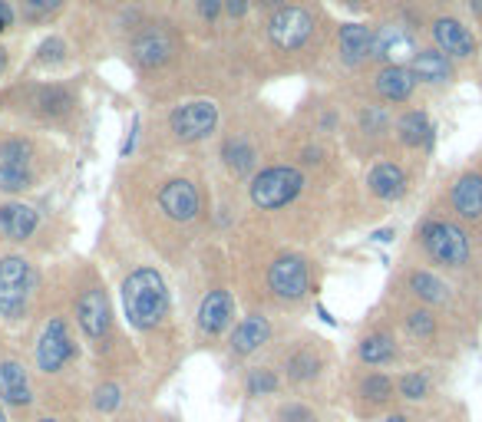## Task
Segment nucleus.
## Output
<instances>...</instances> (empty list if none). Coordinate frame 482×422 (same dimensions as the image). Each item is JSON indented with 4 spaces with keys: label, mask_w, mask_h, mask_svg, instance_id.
<instances>
[{
    "label": "nucleus",
    "mask_w": 482,
    "mask_h": 422,
    "mask_svg": "<svg viewBox=\"0 0 482 422\" xmlns=\"http://www.w3.org/2000/svg\"><path fill=\"white\" fill-rule=\"evenodd\" d=\"M122 307L136 330H155L169 317V287L155 268H136L122 281Z\"/></svg>",
    "instance_id": "nucleus-1"
},
{
    "label": "nucleus",
    "mask_w": 482,
    "mask_h": 422,
    "mask_svg": "<svg viewBox=\"0 0 482 422\" xmlns=\"http://www.w3.org/2000/svg\"><path fill=\"white\" fill-rule=\"evenodd\" d=\"M30 261H23L21 254L0 258V320L21 324L27 317V307H30Z\"/></svg>",
    "instance_id": "nucleus-2"
},
{
    "label": "nucleus",
    "mask_w": 482,
    "mask_h": 422,
    "mask_svg": "<svg viewBox=\"0 0 482 422\" xmlns=\"http://www.w3.org/2000/svg\"><path fill=\"white\" fill-rule=\"evenodd\" d=\"M301 188H304V175L295 165H271L252 178V202L262 211H274L291 205L301 195Z\"/></svg>",
    "instance_id": "nucleus-3"
},
{
    "label": "nucleus",
    "mask_w": 482,
    "mask_h": 422,
    "mask_svg": "<svg viewBox=\"0 0 482 422\" xmlns=\"http://www.w3.org/2000/svg\"><path fill=\"white\" fill-rule=\"evenodd\" d=\"M37 369L46 373V376H54L60 373L63 367L73 363L77 357V340L70 334V327H66L63 317H50L46 327L40 330V340H37Z\"/></svg>",
    "instance_id": "nucleus-4"
},
{
    "label": "nucleus",
    "mask_w": 482,
    "mask_h": 422,
    "mask_svg": "<svg viewBox=\"0 0 482 422\" xmlns=\"http://www.w3.org/2000/svg\"><path fill=\"white\" fill-rule=\"evenodd\" d=\"M423 248L429 251V258L446 264V268H462L470 261V238L466 231L450 221H429L423 225Z\"/></svg>",
    "instance_id": "nucleus-5"
},
{
    "label": "nucleus",
    "mask_w": 482,
    "mask_h": 422,
    "mask_svg": "<svg viewBox=\"0 0 482 422\" xmlns=\"http://www.w3.org/2000/svg\"><path fill=\"white\" fill-rule=\"evenodd\" d=\"M219 126V106L209 99H195L186 106H176L169 116V129L176 132L179 142H202L209 139Z\"/></svg>",
    "instance_id": "nucleus-6"
},
{
    "label": "nucleus",
    "mask_w": 482,
    "mask_h": 422,
    "mask_svg": "<svg viewBox=\"0 0 482 422\" xmlns=\"http://www.w3.org/2000/svg\"><path fill=\"white\" fill-rule=\"evenodd\" d=\"M268 33H271L274 46H281V50H301L314 37V17L304 7H281V11L271 13Z\"/></svg>",
    "instance_id": "nucleus-7"
},
{
    "label": "nucleus",
    "mask_w": 482,
    "mask_h": 422,
    "mask_svg": "<svg viewBox=\"0 0 482 422\" xmlns=\"http://www.w3.org/2000/svg\"><path fill=\"white\" fill-rule=\"evenodd\" d=\"M268 287L274 291V297L281 301H301L311 287V274H307V261L297 258V254H287V258H278L268 268Z\"/></svg>",
    "instance_id": "nucleus-8"
},
{
    "label": "nucleus",
    "mask_w": 482,
    "mask_h": 422,
    "mask_svg": "<svg viewBox=\"0 0 482 422\" xmlns=\"http://www.w3.org/2000/svg\"><path fill=\"white\" fill-rule=\"evenodd\" d=\"M77 320L89 340H103V336L110 334L112 310H110V301H106V291H103V287H87V291L79 294Z\"/></svg>",
    "instance_id": "nucleus-9"
},
{
    "label": "nucleus",
    "mask_w": 482,
    "mask_h": 422,
    "mask_svg": "<svg viewBox=\"0 0 482 422\" xmlns=\"http://www.w3.org/2000/svg\"><path fill=\"white\" fill-rule=\"evenodd\" d=\"M417 54L420 50L413 44V33L400 27V23H386V27L373 33V56H380L386 66H403Z\"/></svg>",
    "instance_id": "nucleus-10"
},
{
    "label": "nucleus",
    "mask_w": 482,
    "mask_h": 422,
    "mask_svg": "<svg viewBox=\"0 0 482 422\" xmlns=\"http://www.w3.org/2000/svg\"><path fill=\"white\" fill-rule=\"evenodd\" d=\"M235 320V297L229 291H209L198 303V334L202 336H219L225 334Z\"/></svg>",
    "instance_id": "nucleus-11"
},
{
    "label": "nucleus",
    "mask_w": 482,
    "mask_h": 422,
    "mask_svg": "<svg viewBox=\"0 0 482 422\" xmlns=\"http://www.w3.org/2000/svg\"><path fill=\"white\" fill-rule=\"evenodd\" d=\"M198 188L188 178H172V182L162 185L159 192V208L165 211V218L172 221H192L198 215Z\"/></svg>",
    "instance_id": "nucleus-12"
},
{
    "label": "nucleus",
    "mask_w": 482,
    "mask_h": 422,
    "mask_svg": "<svg viewBox=\"0 0 482 422\" xmlns=\"http://www.w3.org/2000/svg\"><path fill=\"white\" fill-rule=\"evenodd\" d=\"M0 400L21 412L30 410L33 402L30 376H27V369L17 360H0Z\"/></svg>",
    "instance_id": "nucleus-13"
},
{
    "label": "nucleus",
    "mask_w": 482,
    "mask_h": 422,
    "mask_svg": "<svg viewBox=\"0 0 482 422\" xmlns=\"http://www.w3.org/2000/svg\"><path fill=\"white\" fill-rule=\"evenodd\" d=\"M172 54H176V44H172V37L162 27H149V30H143L132 40V60L139 66H149V70L162 66Z\"/></svg>",
    "instance_id": "nucleus-14"
},
{
    "label": "nucleus",
    "mask_w": 482,
    "mask_h": 422,
    "mask_svg": "<svg viewBox=\"0 0 482 422\" xmlns=\"http://www.w3.org/2000/svg\"><path fill=\"white\" fill-rule=\"evenodd\" d=\"M268 340H271V324H268V317L248 314L238 327H235L229 347L235 357H252V353H258Z\"/></svg>",
    "instance_id": "nucleus-15"
},
{
    "label": "nucleus",
    "mask_w": 482,
    "mask_h": 422,
    "mask_svg": "<svg viewBox=\"0 0 482 422\" xmlns=\"http://www.w3.org/2000/svg\"><path fill=\"white\" fill-rule=\"evenodd\" d=\"M433 37H436V44H439V54L460 56V60L476 54V40H472V33L466 30L460 21H450V17L436 21L433 23Z\"/></svg>",
    "instance_id": "nucleus-16"
},
{
    "label": "nucleus",
    "mask_w": 482,
    "mask_h": 422,
    "mask_svg": "<svg viewBox=\"0 0 482 422\" xmlns=\"http://www.w3.org/2000/svg\"><path fill=\"white\" fill-rule=\"evenodd\" d=\"M40 225V218L33 211L30 205H23V202H7V205H0V235L11 241H27L37 231Z\"/></svg>",
    "instance_id": "nucleus-17"
},
{
    "label": "nucleus",
    "mask_w": 482,
    "mask_h": 422,
    "mask_svg": "<svg viewBox=\"0 0 482 422\" xmlns=\"http://www.w3.org/2000/svg\"><path fill=\"white\" fill-rule=\"evenodd\" d=\"M337 40H340V60L347 66H357L367 56H373V30L363 27V23H344Z\"/></svg>",
    "instance_id": "nucleus-18"
},
{
    "label": "nucleus",
    "mask_w": 482,
    "mask_h": 422,
    "mask_svg": "<svg viewBox=\"0 0 482 422\" xmlns=\"http://www.w3.org/2000/svg\"><path fill=\"white\" fill-rule=\"evenodd\" d=\"M413 89H417V76L406 66H384L377 73V93L390 99V103H406L413 96Z\"/></svg>",
    "instance_id": "nucleus-19"
},
{
    "label": "nucleus",
    "mask_w": 482,
    "mask_h": 422,
    "mask_svg": "<svg viewBox=\"0 0 482 422\" xmlns=\"http://www.w3.org/2000/svg\"><path fill=\"white\" fill-rule=\"evenodd\" d=\"M367 185H370V192L377 198H386V202H394V198H400L406 192V175L400 165L394 162H380L373 165L370 178H367Z\"/></svg>",
    "instance_id": "nucleus-20"
},
{
    "label": "nucleus",
    "mask_w": 482,
    "mask_h": 422,
    "mask_svg": "<svg viewBox=\"0 0 482 422\" xmlns=\"http://www.w3.org/2000/svg\"><path fill=\"white\" fill-rule=\"evenodd\" d=\"M453 205L462 218H479L482 215V175L470 172L453 185Z\"/></svg>",
    "instance_id": "nucleus-21"
},
{
    "label": "nucleus",
    "mask_w": 482,
    "mask_h": 422,
    "mask_svg": "<svg viewBox=\"0 0 482 422\" xmlns=\"http://www.w3.org/2000/svg\"><path fill=\"white\" fill-rule=\"evenodd\" d=\"M413 76L417 79H423V83H446L453 76V66L450 60H446V54H439V50H420L417 56H413Z\"/></svg>",
    "instance_id": "nucleus-22"
},
{
    "label": "nucleus",
    "mask_w": 482,
    "mask_h": 422,
    "mask_svg": "<svg viewBox=\"0 0 482 422\" xmlns=\"http://www.w3.org/2000/svg\"><path fill=\"white\" fill-rule=\"evenodd\" d=\"M357 357L363 363H370V367H384L390 360L396 357V347H394V336L386 334H370L361 340V347H357Z\"/></svg>",
    "instance_id": "nucleus-23"
},
{
    "label": "nucleus",
    "mask_w": 482,
    "mask_h": 422,
    "mask_svg": "<svg viewBox=\"0 0 482 422\" xmlns=\"http://www.w3.org/2000/svg\"><path fill=\"white\" fill-rule=\"evenodd\" d=\"M285 373L291 383H307L320 373V360L314 350H295L285 357Z\"/></svg>",
    "instance_id": "nucleus-24"
},
{
    "label": "nucleus",
    "mask_w": 482,
    "mask_h": 422,
    "mask_svg": "<svg viewBox=\"0 0 482 422\" xmlns=\"http://www.w3.org/2000/svg\"><path fill=\"white\" fill-rule=\"evenodd\" d=\"M396 129H400L403 145H429L433 142V129H429V120L423 112H406Z\"/></svg>",
    "instance_id": "nucleus-25"
},
{
    "label": "nucleus",
    "mask_w": 482,
    "mask_h": 422,
    "mask_svg": "<svg viewBox=\"0 0 482 422\" xmlns=\"http://www.w3.org/2000/svg\"><path fill=\"white\" fill-rule=\"evenodd\" d=\"M221 155H225V165H229L235 175H248L254 169V159H258L254 149L245 139H229L225 149H221Z\"/></svg>",
    "instance_id": "nucleus-26"
},
{
    "label": "nucleus",
    "mask_w": 482,
    "mask_h": 422,
    "mask_svg": "<svg viewBox=\"0 0 482 422\" xmlns=\"http://www.w3.org/2000/svg\"><path fill=\"white\" fill-rule=\"evenodd\" d=\"M410 291L417 294L420 301H427V303H443V301H446V284L439 281V277H433V274H427V271L410 274Z\"/></svg>",
    "instance_id": "nucleus-27"
},
{
    "label": "nucleus",
    "mask_w": 482,
    "mask_h": 422,
    "mask_svg": "<svg viewBox=\"0 0 482 422\" xmlns=\"http://www.w3.org/2000/svg\"><path fill=\"white\" fill-rule=\"evenodd\" d=\"M37 106H40L44 116H63V112H70V106H73V93L66 87H46L40 89Z\"/></svg>",
    "instance_id": "nucleus-28"
},
{
    "label": "nucleus",
    "mask_w": 482,
    "mask_h": 422,
    "mask_svg": "<svg viewBox=\"0 0 482 422\" xmlns=\"http://www.w3.org/2000/svg\"><path fill=\"white\" fill-rule=\"evenodd\" d=\"M281 390V376L274 369L254 367L248 369V379H245V393L248 396H271V393Z\"/></svg>",
    "instance_id": "nucleus-29"
},
{
    "label": "nucleus",
    "mask_w": 482,
    "mask_h": 422,
    "mask_svg": "<svg viewBox=\"0 0 482 422\" xmlns=\"http://www.w3.org/2000/svg\"><path fill=\"white\" fill-rule=\"evenodd\" d=\"M33 185L30 172H27V165H7L0 162V192H7V195H17V192H27Z\"/></svg>",
    "instance_id": "nucleus-30"
},
{
    "label": "nucleus",
    "mask_w": 482,
    "mask_h": 422,
    "mask_svg": "<svg viewBox=\"0 0 482 422\" xmlns=\"http://www.w3.org/2000/svg\"><path fill=\"white\" fill-rule=\"evenodd\" d=\"M361 396L370 402H386L394 396V379L384 376V373H370V376L361 383Z\"/></svg>",
    "instance_id": "nucleus-31"
},
{
    "label": "nucleus",
    "mask_w": 482,
    "mask_h": 422,
    "mask_svg": "<svg viewBox=\"0 0 482 422\" xmlns=\"http://www.w3.org/2000/svg\"><path fill=\"white\" fill-rule=\"evenodd\" d=\"M122 402V390L116 386V383H103L96 390V396H93V410L99 412V416H110V412L120 410Z\"/></svg>",
    "instance_id": "nucleus-32"
},
{
    "label": "nucleus",
    "mask_w": 482,
    "mask_h": 422,
    "mask_svg": "<svg viewBox=\"0 0 482 422\" xmlns=\"http://www.w3.org/2000/svg\"><path fill=\"white\" fill-rule=\"evenodd\" d=\"M27 159H30V145L21 139H11L0 145V162L7 165H27Z\"/></svg>",
    "instance_id": "nucleus-33"
},
{
    "label": "nucleus",
    "mask_w": 482,
    "mask_h": 422,
    "mask_svg": "<svg viewBox=\"0 0 482 422\" xmlns=\"http://www.w3.org/2000/svg\"><path fill=\"white\" fill-rule=\"evenodd\" d=\"M400 393H403L406 400H423L429 393V379L423 376V373H406V376L400 379Z\"/></svg>",
    "instance_id": "nucleus-34"
},
{
    "label": "nucleus",
    "mask_w": 482,
    "mask_h": 422,
    "mask_svg": "<svg viewBox=\"0 0 482 422\" xmlns=\"http://www.w3.org/2000/svg\"><path fill=\"white\" fill-rule=\"evenodd\" d=\"M63 7V0H23V13L30 21H46L50 13H56Z\"/></svg>",
    "instance_id": "nucleus-35"
},
{
    "label": "nucleus",
    "mask_w": 482,
    "mask_h": 422,
    "mask_svg": "<svg viewBox=\"0 0 482 422\" xmlns=\"http://www.w3.org/2000/svg\"><path fill=\"white\" fill-rule=\"evenodd\" d=\"M278 422H318V416L307 410L304 402H285L278 410Z\"/></svg>",
    "instance_id": "nucleus-36"
},
{
    "label": "nucleus",
    "mask_w": 482,
    "mask_h": 422,
    "mask_svg": "<svg viewBox=\"0 0 482 422\" xmlns=\"http://www.w3.org/2000/svg\"><path fill=\"white\" fill-rule=\"evenodd\" d=\"M406 327H410L413 336H433L436 320H433V314H427V310H413V314L406 317Z\"/></svg>",
    "instance_id": "nucleus-37"
},
{
    "label": "nucleus",
    "mask_w": 482,
    "mask_h": 422,
    "mask_svg": "<svg viewBox=\"0 0 482 422\" xmlns=\"http://www.w3.org/2000/svg\"><path fill=\"white\" fill-rule=\"evenodd\" d=\"M361 122H363V129H367V132H380L386 126V112L380 106H370L361 116Z\"/></svg>",
    "instance_id": "nucleus-38"
},
{
    "label": "nucleus",
    "mask_w": 482,
    "mask_h": 422,
    "mask_svg": "<svg viewBox=\"0 0 482 422\" xmlns=\"http://www.w3.org/2000/svg\"><path fill=\"white\" fill-rule=\"evenodd\" d=\"M221 7H225V0H198V13H202L205 21H215L221 13Z\"/></svg>",
    "instance_id": "nucleus-39"
},
{
    "label": "nucleus",
    "mask_w": 482,
    "mask_h": 422,
    "mask_svg": "<svg viewBox=\"0 0 482 422\" xmlns=\"http://www.w3.org/2000/svg\"><path fill=\"white\" fill-rule=\"evenodd\" d=\"M60 56H63V44H60V40H50V44L40 46V60H44V63H50V60L56 63Z\"/></svg>",
    "instance_id": "nucleus-40"
},
{
    "label": "nucleus",
    "mask_w": 482,
    "mask_h": 422,
    "mask_svg": "<svg viewBox=\"0 0 482 422\" xmlns=\"http://www.w3.org/2000/svg\"><path fill=\"white\" fill-rule=\"evenodd\" d=\"M225 11H229L231 17H245V13H248V0H225Z\"/></svg>",
    "instance_id": "nucleus-41"
},
{
    "label": "nucleus",
    "mask_w": 482,
    "mask_h": 422,
    "mask_svg": "<svg viewBox=\"0 0 482 422\" xmlns=\"http://www.w3.org/2000/svg\"><path fill=\"white\" fill-rule=\"evenodd\" d=\"M11 23H13V11H11V4H7V0H0V33L7 30Z\"/></svg>",
    "instance_id": "nucleus-42"
},
{
    "label": "nucleus",
    "mask_w": 482,
    "mask_h": 422,
    "mask_svg": "<svg viewBox=\"0 0 482 422\" xmlns=\"http://www.w3.org/2000/svg\"><path fill=\"white\" fill-rule=\"evenodd\" d=\"M254 4H262V7H274V11L287 7V0H254Z\"/></svg>",
    "instance_id": "nucleus-43"
},
{
    "label": "nucleus",
    "mask_w": 482,
    "mask_h": 422,
    "mask_svg": "<svg viewBox=\"0 0 482 422\" xmlns=\"http://www.w3.org/2000/svg\"><path fill=\"white\" fill-rule=\"evenodd\" d=\"M7 70V50H0V73Z\"/></svg>",
    "instance_id": "nucleus-44"
},
{
    "label": "nucleus",
    "mask_w": 482,
    "mask_h": 422,
    "mask_svg": "<svg viewBox=\"0 0 482 422\" xmlns=\"http://www.w3.org/2000/svg\"><path fill=\"white\" fill-rule=\"evenodd\" d=\"M472 11H476V13H482V0H472Z\"/></svg>",
    "instance_id": "nucleus-45"
},
{
    "label": "nucleus",
    "mask_w": 482,
    "mask_h": 422,
    "mask_svg": "<svg viewBox=\"0 0 482 422\" xmlns=\"http://www.w3.org/2000/svg\"><path fill=\"white\" fill-rule=\"evenodd\" d=\"M386 422H410V419H406V416H390Z\"/></svg>",
    "instance_id": "nucleus-46"
},
{
    "label": "nucleus",
    "mask_w": 482,
    "mask_h": 422,
    "mask_svg": "<svg viewBox=\"0 0 482 422\" xmlns=\"http://www.w3.org/2000/svg\"><path fill=\"white\" fill-rule=\"evenodd\" d=\"M344 4H351V7H361L363 0H344Z\"/></svg>",
    "instance_id": "nucleus-47"
},
{
    "label": "nucleus",
    "mask_w": 482,
    "mask_h": 422,
    "mask_svg": "<svg viewBox=\"0 0 482 422\" xmlns=\"http://www.w3.org/2000/svg\"><path fill=\"white\" fill-rule=\"evenodd\" d=\"M37 422H60V419H54V416H44V419H37Z\"/></svg>",
    "instance_id": "nucleus-48"
},
{
    "label": "nucleus",
    "mask_w": 482,
    "mask_h": 422,
    "mask_svg": "<svg viewBox=\"0 0 482 422\" xmlns=\"http://www.w3.org/2000/svg\"><path fill=\"white\" fill-rule=\"evenodd\" d=\"M0 422H7V416H4V410H0Z\"/></svg>",
    "instance_id": "nucleus-49"
}]
</instances>
